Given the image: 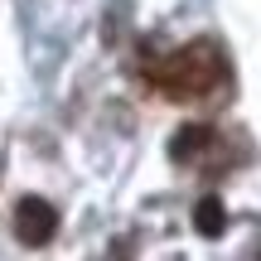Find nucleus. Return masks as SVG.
<instances>
[{"instance_id": "nucleus-1", "label": "nucleus", "mask_w": 261, "mask_h": 261, "mask_svg": "<svg viewBox=\"0 0 261 261\" xmlns=\"http://www.w3.org/2000/svg\"><path fill=\"white\" fill-rule=\"evenodd\" d=\"M218 77H223V54H218L213 44H194V48H184V54H174L169 63H155L145 73V83L160 87L169 102H194V97L213 92Z\"/></svg>"}, {"instance_id": "nucleus-2", "label": "nucleus", "mask_w": 261, "mask_h": 261, "mask_svg": "<svg viewBox=\"0 0 261 261\" xmlns=\"http://www.w3.org/2000/svg\"><path fill=\"white\" fill-rule=\"evenodd\" d=\"M15 232H19V242H24V247H48V242H54V232H58L54 203H44V198H19V208H15Z\"/></svg>"}, {"instance_id": "nucleus-3", "label": "nucleus", "mask_w": 261, "mask_h": 261, "mask_svg": "<svg viewBox=\"0 0 261 261\" xmlns=\"http://www.w3.org/2000/svg\"><path fill=\"white\" fill-rule=\"evenodd\" d=\"M208 140H213V126L194 121V126H184V130H179L174 140H169V155H174V160H194L198 150L208 145Z\"/></svg>"}, {"instance_id": "nucleus-4", "label": "nucleus", "mask_w": 261, "mask_h": 261, "mask_svg": "<svg viewBox=\"0 0 261 261\" xmlns=\"http://www.w3.org/2000/svg\"><path fill=\"white\" fill-rule=\"evenodd\" d=\"M194 227H198L203 237H218V232L227 227V213H223V203H218L213 194H208V198H198V203H194Z\"/></svg>"}]
</instances>
